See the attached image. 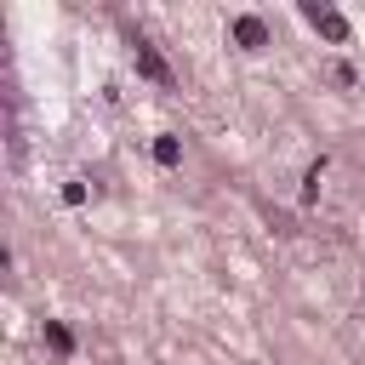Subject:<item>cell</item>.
<instances>
[{
	"label": "cell",
	"mask_w": 365,
	"mask_h": 365,
	"mask_svg": "<svg viewBox=\"0 0 365 365\" xmlns=\"http://www.w3.org/2000/svg\"><path fill=\"white\" fill-rule=\"evenodd\" d=\"M302 17H308V23L331 40V46H348V17H342V11H331V6H308Z\"/></svg>",
	"instance_id": "cell-1"
},
{
	"label": "cell",
	"mask_w": 365,
	"mask_h": 365,
	"mask_svg": "<svg viewBox=\"0 0 365 365\" xmlns=\"http://www.w3.org/2000/svg\"><path fill=\"white\" fill-rule=\"evenodd\" d=\"M137 74H148L154 86H171V68H165V57H160L148 40H137Z\"/></svg>",
	"instance_id": "cell-2"
},
{
	"label": "cell",
	"mask_w": 365,
	"mask_h": 365,
	"mask_svg": "<svg viewBox=\"0 0 365 365\" xmlns=\"http://www.w3.org/2000/svg\"><path fill=\"white\" fill-rule=\"evenodd\" d=\"M234 40H240L245 51H257V46H268V29H262V17H234Z\"/></svg>",
	"instance_id": "cell-3"
},
{
	"label": "cell",
	"mask_w": 365,
	"mask_h": 365,
	"mask_svg": "<svg viewBox=\"0 0 365 365\" xmlns=\"http://www.w3.org/2000/svg\"><path fill=\"white\" fill-rule=\"evenodd\" d=\"M154 165H165V171L182 165V143L177 137H154Z\"/></svg>",
	"instance_id": "cell-4"
},
{
	"label": "cell",
	"mask_w": 365,
	"mask_h": 365,
	"mask_svg": "<svg viewBox=\"0 0 365 365\" xmlns=\"http://www.w3.org/2000/svg\"><path fill=\"white\" fill-rule=\"evenodd\" d=\"M46 342H51L57 354H74V336H68V325H57V319H46Z\"/></svg>",
	"instance_id": "cell-5"
},
{
	"label": "cell",
	"mask_w": 365,
	"mask_h": 365,
	"mask_svg": "<svg viewBox=\"0 0 365 365\" xmlns=\"http://www.w3.org/2000/svg\"><path fill=\"white\" fill-rule=\"evenodd\" d=\"M319 177H325V160H314V165H308V182H302V200H314V194H319Z\"/></svg>",
	"instance_id": "cell-6"
}]
</instances>
